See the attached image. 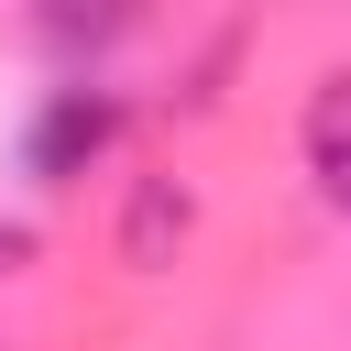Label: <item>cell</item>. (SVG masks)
Wrapping results in <instances>:
<instances>
[{
    "instance_id": "3957f363",
    "label": "cell",
    "mask_w": 351,
    "mask_h": 351,
    "mask_svg": "<svg viewBox=\"0 0 351 351\" xmlns=\"http://www.w3.org/2000/svg\"><path fill=\"white\" fill-rule=\"evenodd\" d=\"M176 241H186V186H176V176H143V186H132V219H121V263L154 274Z\"/></svg>"
},
{
    "instance_id": "277c9868",
    "label": "cell",
    "mask_w": 351,
    "mask_h": 351,
    "mask_svg": "<svg viewBox=\"0 0 351 351\" xmlns=\"http://www.w3.org/2000/svg\"><path fill=\"white\" fill-rule=\"evenodd\" d=\"M22 252H33V230H11V219H0V274H11Z\"/></svg>"
},
{
    "instance_id": "6da1fadb",
    "label": "cell",
    "mask_w": 351,
    "mask_h": 351,
    "mask_svg": "<svg viewBox=\"0 0 351 351\" xmlns=\"http://www.w3.org/2000/svg\"><path fill=\"white\" fill-rule=\"evenodd\" d=\"M110 143H121V99L99 77H66V88H44V110L22 132V165H33V186H77Z\"/></svg>"
},
{
    "instance_id": "7a4b0ae2",
    "label": "cell",
    "mask_w": 351,
    "mask_h": 351,
    "mask_svg": "<svg viewBox=\"0 0 351 351\" xmlns=\"http://www.w3.org/2000/svg\"><path fill=\"white\" fill-rule=\"evenodd\" d=\"M296 143H307L318 197L351 219V66H329V77H318V99H307V132H296Z\"/></svg>"
}]
</instances>
